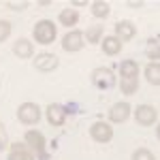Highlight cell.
<instances>
[{"mask_svg":"<svg viewBox=\"0 0 160 160\" xmlns=\"http://www.w3.org/2000/svg\"><path fill=\"white\" fill-rule=\"evenodd\" d=\"M32 37H34V41L38 45H51L56 41V37H58V26L51 19H41V22L34 24Z\"/></svg>","mask_w":160,"mask_h":160,"instance_id":"6da1fadb","label":"cell"},{"mask_svg":"<svg viewBox=\"0 0 160 160\" xmlns=\"http://www.w3.org/2000/svg\"><path fill=\"white\" fill-rule=\"evenodd\" d=\"M24 143L28 145V149L32 152V156L34 158H45V154H47V139L45 135L41 132V130H28L24 137Z\"/></svg>","mask_w":160,"mask_h":160,"instance_id":"7a4b0ae2","label":"cell"},{"mask_svg":"<svg viewBox=\"0 0 160 160\" xmlns=\"http://www.w3.org/2000/svg\"><path fill=\"white\" fill-rule=\"evenodd\" d=\"M17 120L24 126H37L41 120V107L37 102H22L17 107Z\"/></svg>","mask_w":160,"mask_h":160,"instance_id":"3957f363","label":"cell"},{"mask_svg":"<svg viewBox=\"0 0 160 160\" xmlns=\"http://www.w3.org/2000/svg\"><path fill=\"white\" fill-rule=\"evenodd\" d=\"M92 83L98 90H111V88H115V75L107 66H98L92 71Z\"/></svg>","mask_w":160,"mask_h":160,"instance_id":"277c9868","label":"cell"},{"mask_svg":"<svg viewBox=\"0 0 160 160\" xmlns=\"http://www.w3.org/2000/svg\"><path fill=\"white\" fill-rule=\"evenodd\" d=\"M60 66V58L56 53H49V51H41L34 56V68L38 73H51Z\"/></svg>","mask_w":160,"mask_h":160,"instance_id":"5b68a950","label":"cell"},{"mask_svg":"<svg viewBox=\"0 0 160 160\" xmlns=\"http://www.w3.org/2000/svg\"><path fill=\"white\" fill-rule=\"evenodd\" d=\"M66 115H68V111L60 102H51V105H47V109H45V118H47L49 126H53V128L64 126L66 124Z\"/></svg>","mask_w":160,"mask_h":160,"instance_id":"8992f818","label":"cell"},{"mask_svg":"<svg viewBox=\"0 0 160 160\" xmlns=\"http://www.w3.org/2000/svg\"><path fill=\"white\" fill-rule=\"evenodd\" d=\"M86 45V38H83V32L81 30H71L62 37V49L68 51V53H77V51L83 49Z\"/></svg>","mask_w":160,"mask_h":160,"instance_id":"52a82bcc","label":"cell"},{"mask_svg":"<svg viewBox=\"0 0 160 160\" xmlns=\"http://www.w3.org/2000/svg\"><path fill=\"white\" fill-rule=\"evenodd\" d=\"M135 122L139 126H154L158 122V109L152 105H139L135 109Z\"/></svg>","mask_w":160,"mask_h":160,"instance_id":"ba28073f","label":"cell"},{"mask_svg":"<svg viewBox=\"0 0 160 160\" xmlns=\"http://www.w3.org/2000/svg\"><path fill=\"white\" fill-rule=\"evenodd\" d=\"M90 137H92V141H96V143H109L111 139H113V128H111L107 122H94L90 126Z\"/></svg>","mask_w":160,"mask_h":160,"instance_id":"9c48e42d","label":"cell"},{"mask_svg":"<svg viewBox=\"0 0 160 160\" xmlns=\"http://www.w3.org/2000/svg\"><path fill=\"white\" fill-rule=\"evenodd\" d=\"M113 37H118L122 43L126 41H132L137 37V26L130 22V19H122V22H118L115 24V34Z\"/></svg>","mask_w":160,"mask_h":160,"instance_id":"30bf717a","label":"cell"},{"mask_svg":"<svg viewBox=\"0 0 160 160\" xmlns=\"http://www.w3.org/2000/svg\"><path fill=\"white\" fill-rule=\"evenodd\" d=\"M130 111H132V107L128 102H115L109 109V120L113 124H124L130 118Z\"/></svg>","mask_w":160,"mask_h":160,"instance_id":"8fae6325","label":"cell"},{"mask_svg":"<svg viewBox=\"0 0 160 160\" xmlns=\"http://www.w3.org/2000/svg\"><path fill=\"white\" fill-rule=\"evenodd\" d=\"M13 53H15L19 60L34 58V45H32V41H28V38H17V41L13 43Z\"/></svg>","mask_w":160,"mask_h":160,"instance_id":"7c38bea8","label":"cell"},{"mask_svg":"<svg viewBox=\"0 0 160 160\" xmlns=\"http://www.w3.org/2000/svg\"><path fill=\"white\" fill-rule=\"evenodd\" d=\"M100 47H102V53L105 56H120V51L124 49V43L118 37H102L100 41Z\"/></svg>","mask_w":160,"mask_h":160,"instance_id":"4fadbf2b","label":"cell"},{"mask_svg":"<svg viewBox=\"0 0 160 160\" xmlns=\"http://www.w3.org/2000/svg\"><path fill=\"white\" fill-rule=\"evenodd\" d=\"M7 160H34V156H32V152L28 149L26 143H11Z\"/></svg>","mask_w":160,"mask_h":160,"instance_id":"5bb4252c","label":"cell"},{"mask_svg":"<svg viewBox=\"0 0 160 160\" xmlns=\"http://www.w3.org/2000/svg\"><path fill=\"white\" fill-rule=\"evenodd\" d=\"M79 22V13L75 9H62L60 15H58V24L64 26V28H75Z\"/></svg>","mask_w":160,"mask_h":160,"instance_id":"9a60e30c","label":"cell"},{"mask_svg":"<svg viewBox=\"0 0 160 160\" xmlns=\"http://www.w3.org/2000/svg\"><path fill=\"white\" fill-rule=\"evenodd\" d=\"M102 32H105V24H94L83 32V38L90 45H98L100 41H102Z\"/></svg>","mask_w":160,"mask_h":160,"instance_id":"2e32d148","label":"cell"},{"mask_svg":"<svg viewBox=\"0 0 160 160\" xmlns=\"http://www.w3.org/2000/svg\"><path fill=\"white\" fill-rule=\"evenodd\" d=\"M120 75L122 79H139V64L135 60H124L120 64Z\"/></svg>","mask_w":160,"mask_h":160,"instance_id":"e0dca14e","label":"cell"},{"mask_svg":"<svg viewBox=\"0 0 160 160\" xmlns=\"http://www.w3.org/2000/svg\"><path fill=\"white\" fill-rule=\"evenodd\" d=\"M90 11H92V15L96 19H105V17H109L111 7H109V2H105V0H94L90 4Z\"/></svg>","mask_w":160,"mask_h":160,"instance_id":"ac0fdd59","label":"cell"},{"mask_svg":"<svg viewBox=\"0 0 160 160\" xmlns=\"http://www.w3.org/2000/svg\"><path fill=\"white\" fill-rule=\"evenodd\" d=\"M145 79L154 88L160 86V64L158 62H149L148 66H145Z\"/></svg>","mask_w":160,"mask_h":160,"instance_id":"d6986e66","label":"cell"},{"mask_svg":"<svg viewBox=\"0 0 160 160\" xmlns=\"http://www.w3.org/2000/svg\"><path fill=\"white\" fill-rule=\"evenodd\" d=\"M145 53H148V58H152V62H158V58H160V38L158 37H154V38L148 41Z\"/></svg>","mask_w":160,"mask_h":160,"instance_id":"ffe728a7","label":"cell"},{"mask_svg":"<svg viewBox=\"0 0 160 160\" xmlns=\"http://www.w3.org/2000/svg\"><path fill=\"white\" fill-rule=\"evenodd\" d=\"M120 90H122L126 96H132L139 92V79H122L120 81Z\"/></svg>","mask_w":160,"mask_h":160,"instance_id":"44dd1931","label":"cell"},{"mask_svg":"<svg viewBox=\"0 0 160 160\" xmlns=\"http://www.w3.org/2000/svg\"><path fill=\"white\" fill-rule=\"evenodd\" d=\"M130 160H158V158H156V154H154L152 149H148V148H137L135 152H132Z\"/></svg>","mask_w":160,"mask_h":160,"instance_id":"7402d4cb","label":"cell"},{"mask_svg":"<svg viewBox=\"0 0 160 160\" xmlns=\"http://www.w3.org/2000/svg\"><path fill=\"white\" fill-rule=\"evenodd\" d=\"M9 145H11V141H9V132H7L4 124L0 122V152H7Z\"/></svg>","mask_w":160,"mask_h":160,"instance_id":"603a6c76","label":"cell"},{"mask_svg":"<svg viewBox=\"0 0 160 160\" xmlns=\"http://www.w3.org/2000/svg\"><path fill=\"white\" fill-rule=\"evenodd\" d=\"M11 22H7V19H0V43H4L7 38L11 37Z\"/></svg>","mask_w":160,"mask_h":160,"instance_id":"cb8c5ba5","label":"cell"},{"mask_svg":"<svg viewBox=\"0 0 160 160\" xmlns=\"http://www.w3.org/2000/svg\"><path fill=\"white\" fill-rule=\"evenodd\" d=\"M26 7H28V2H7V9H11V11H26Z\"/></svg>","mask_w":160,"mask_h":160,"instance_id":"d4e9b609","label":"cell"},{"mask_svg":"<svg viewBox=\"0 0 160 160\" xmlns=\"http://www.w3.org/2000/svg\"><path fill=\"white\" fill-rule=\"evenodd\" d=\"M128 7H132V9H141V7H143V2H135V0H130V2H128Z\"/></svg>","mask_w":160,"mask_h":160,"instance_id":"484cf974","label":"cell"}]
</instances>
